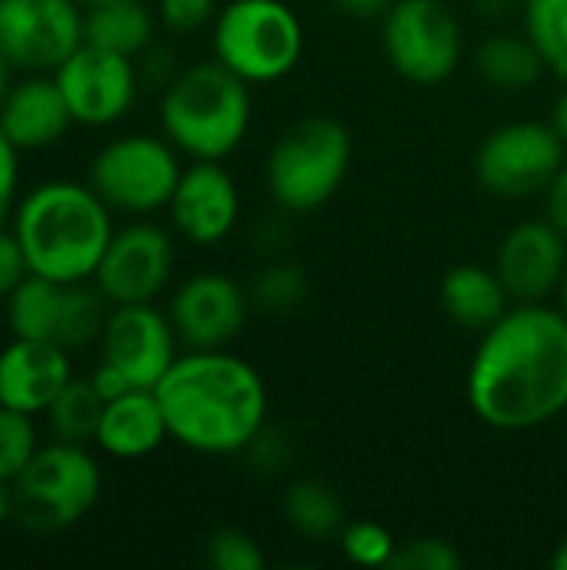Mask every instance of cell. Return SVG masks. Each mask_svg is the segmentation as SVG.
I'll list each match as a JSON object with an SVG mask.
<instances>
[{
	"mask_svg": "<svg viewBox=\"0 0 567 570\" xmlns=\"http://www.w3.org/2000/svg\"><path fill=\"white\" fill-rule=\"evenodd\" d=\"M468 404L495 431H535L567 411V317L558 304H511L475 347Z\"/></svg>",
	"mask_w": 567,
	"mask_h": 570,
	"instance_id": "cell-1",
	"label": "cell"
},
{
	"mask_svg": "<svg viewBox=\"0 0 567 570\" xmlns=\"http://www.w3.org/2000/svg\"><path fill=\"white\" fill-rule=\"evenodd\" d=\"M154 391L170 441L194 454H244L267 428V384L254 364L227 347L184 351Z\"/></svg>",
	"mask_w": 567,
	"mask_h": 570,
	"instance_id": "cell-2",
	"label": "cell"
},
{
	"mask_svg": "<svg viewBox=\"0 0 567 570\" xmlns=\"http://www.w3.org/2000/svg\"><path fill=\"white\" fill-rule=\"evenodd\" d=\"M110 207L90 184L47 180L23 194L13 210V234L30 274L53 281H90L110 237Z\"/></svg>",
	"mask_w": 567,
	"mask_h": 570,
	"instance_id": "cell-3",
	"label": "cell"
},
{
	"mask_svg": "<svg viewBox=\"0 0 567 570\" xmlns=\"http://www.w3.org/2000/svg\"><path fill=\"white\" fill-rule=\"evenodd\" d=\"M251 117V83L217 57L177 70L160 94L164 137L190 160L231 157L244 144Z\"/></svg>",
	"mask_w": 567,
	"mask_h": 570,
	"instance_id": "cell-4",
	"label": "cell"
},
{
	"mask_svg": "<svg viewBox=\"0 0 567 570\" xmlns=\"http://www.w3.org/2000/svg\"><path fill=\"white\" fill-rule=\"evenodd\" d=\"M351 160L354 140L338 117H304L291 124L267 154V194L287 214L321 210L344 187Z\"/></svg>",
	"mask_w": 567,
	"mask_h": 570,
	"instance_id": "cell-5",
	"label": "cell"
},
{
	"mask_svg": "<svg viewBox=\"0 0 567 570\" xmlns=\"http://www.w3.org/2000/svg\"><path fill=\"white\" fill-rule=\"evenodd\" d=\"M214 57L241 80L277 83L304 57V23L284 0H231L211 30Z\"/></svg>",
	"mask_w": 567,
	"mask_h": 570,
	"instance_id": "cell-6",
	"label": "cell"
},
{
	"mask_svg": "<svg viewBox=\"0 0 567 570\" xmlns=\"http://www.w3.org/2000/svg\"><path fill=\"white\" fill-rule=\"evenodd\" d=\"M13 488V518L40 534L80 524L100 501L104 474L87 444H40Z\"/></svg>",
	"mask_w": 567,
	"mask_h": 570,
	"instance_id": "cell-7",
	"label": "cell"
},
{
	"mask_svg": "<svg viewBox=\"0 0 567 570\" xmlns=\"http://www.w3.org/2000/svg\"><path fill=\"white\" fill-rule=\"evenodd\" d=\"M97 347H100V361L90 381L107 401L137 387L154 391L160 377L170 371V364L180 357L177 331L167 311L154 304L110 307Z\"/></svg>",
	"mask_w": 567,
	"mask_h": 570,
	"instance_id": "cell-8",
	"label": "cell"
},
{
	"mask_svg": "<svg viewBox=\"0 0 567 570\" xmlns=\"http://www.w3.org/2000/svg\"><path fill=\"white\" fill-rule=\"evenodd\" d=\"M180 174V150L167 137L124 134L94 154L87 184L110 210L147 217L167 210Z\"/></svg>",
	"mask_w": 567,
	"mask_h": 570,
	"instance_id": "cell-9",
	"label": "cell"
},
{
	"mask_svg": "<svg viewBox=\"0 0 567 570\" xmlns=\"http://www.w3.org/2000/svg\"><path fill=\"white\" fill-rule=\"evenodd\" d=\"M3 311L13 337L47 341L74 354L100 341L110 301L94 281H53L27 274L3 301Z\"/></svg>",
	"mask_w": 567,
	"mask_h": 570,
	"instance_id": "cell-10",
	"label": "cell"
},
{
	"mask_svg": "<svg viewBox=\"0 0 567 570\" xmlns=\"http://www.w3.org/2000/svg\"><path fill=\"white\" fill-rule=\"evenodd\" d=\"M381 47L398 77L434 87L458 70L465 33L444 0H394L381 17Z\"/></svg>",
	"mask_w": 567,
	"mask_h": 570,
	"instance_id": "cell-11",
	"label": "cell"
},
{
	"mask_svg": "<svg viewBox=\"0 0 567 570\" xmlns=\"http://www.w3.org/2000/svg\"><path fill=\"white\" fill-rule=\"evenodd\" d=\"M565 157L567 144L548 120H511L478 144L475 177L498 200H531L551 187Z\"/></svg>",
	"mask_w": 567,
	"mask_h": 570,
	"instance_id": "cell-12",
	"label": "cell"
},
{
	"mask_svg": "<svg viewBox=\"0 0 567 570\" xmlns=\"http://www.w3.org/2000/svg\"><path fill=\"white\" fill-rule=\"evenodd\" d=\"M84 43L77 0H0V53L20 73H53Z\"/></svg>",
	"mask_w": 567,
	"mask_h": 570,
	"instance_id": "cell-13",
	"label": "cell"
},
{
	"mask_svg": "<svg viewBox=\"0 0 567 570\" xmlns=\"http://www.w3.org/2000/svg\"><path fill=\"white\" fill-rule=\"evenodd\" d=\"M53 80L70 107L74 124L84 127H110L117 124L137 100L140 70L134 57L80 43L57 70Z\"/></svg>",
	"mask_w": 567,
	"mask_h": 570,
	"instance_id": "cell-14",
	"label": "cell"
},
{
	"mask_svg": "<svg viewBox=\"0 0 567 570\" xmlns=\"http://www.w3.org/2000/svg\"><path fill=\"white\" fill-rule=\"evenodd\" d=\"M177 250L164 227L157 224H127L124 230H114L97 271L94 284L110 301V307L120 304H154L170 277H174Z\"/></svg>",
	"mask_w": 567,
	"mask_h": 570,
	"instance_id": "cell-15",
	"label": "cell"
},
{
	"mask_svg": "<svg viewBox=\"0 0 567 570\" xmlns=\"http://www.w3.org/2000/svg\"><path fill=\"white\" fill-rule=\"evenodd\" d=\"M251 311L247 287L224 271L190 274L167 301V317L187 351L227 347L244 331Z\"/></svg>",
	"mask_w": 567,
	"mask_h": 570,
	"instance_id": "cell-16",
	"label": "cell"
},
{
	"mask_svg": "<svg viewBox=\"0 0 567 570\" xmlns=\"http://www.w3.org/2000/svg\"><path fill=\"white\" fill-rule=\"evenodd\" d=\"M174 230L197 247H214L241 224V190L224 160H194L184 167L167 204Z\"/></svg>",
	"mask_w": 567,
	"mask_h": 570,
	"instance_id": "cell-17",
	"label": "cell"
},
{
	"mask_svg": "<svg viewBox=\"0 0 567 570\" xmlns=\"http://www.w3.org/2000/svg\"><path fill=\"white\" fill-rule=\"evenodd\" d=\"M565 267L567 237L548 217L515 224L501 237L495 257V271L515 304H541L548 297H558Z\"/></svg>",
	"mask_w": 567,
	"mask_h": 570,
	"instance_id": "cell-18",
	"label": "cell"
},
{
	"mask_svg": "<svg viewBox=\"0 0 567 570\" xmlns=\"http://www.w3.org/2000/svg\"><path fill=\"white\" fill-rule=\"evenodd\" d=\"M74 377L70 351L33 341L13 337L0 351V404L23 411V414H47L60 387Z\"/></svg>",
	"mask_w": 567,
	"mask_h": 570,
	"instance_id": "cell-19",
	"label": "cell"
},
{
	"mask_svg": "<svg viewBox=\"0 0 567 570\" xmlns=\"http://www.w3.org/2000/svg\"><path fill=\"white\" fill-rule=\"evenodd\" d=\"M70 124L74 117L53 73H27L20 83H10L0 104V130L17 150L53 147Z\"/></svg>",
	"mask_w": 567,
	"mask_h": 570,
	"instance_id": "cell-20",
	"label": "cell"
},
{
	"mask_svg": "<svg viewBox=\"0 0 567 570\" xmlns=\"http://www.w3.org/2000/svg\"><path fill=\"white\" fill-rule=\"evenodd\" d=\"M164 441H170V431H167V417L157 401V391L137 387L104 404V417H100L94 444L107 458L137 461V458L154 454Z\"/></svg>",
	"mask_w": 567,
	"mask_h": 570,
	"instance_id": "cell-21",
	"label": "cell"
},
{
	"mask_svg": "<svg viewBox=\"0 0 567 570\" xmlns=\"http://www.w3.org/2000/svg\"><path fill=\"white\" fill-rule=\"evenodd\" d=\"M441 311L448 314V321H454L465 331L485 334L491 324H498L508 311H511V294L501 284L495 264H458L441 277V291H438Z\"/></svg>",
	"mask_w": 567,
	"mask_h": 570,
	"instance_id": "cell-22",
	"label": "cell"
},
{
	"mask_svg": "<svg viewBox=\"0 0 567 570\" xmlns=\"http://www.w3.org/2000/svg\"><path fill=\"white\" fill-rule=\"evenodd\" d=\"M475 70L488 87L505 94L531 90L548 73L538 47L525 30H498L481 40V47L475 50Z\"/></svg>",
	"mask_w": 567,
	"mask_h": 570,
	"instance_id": "cell-23",
	"label": "cell"
},
{
	"mask_svg": "<svg viewBox=\"0 0 567 570\" xmlns=\"http://www.w3.org/2000/svg\"><path fill=\"white\" fill-rule=\"evenodd\" d=\"M157 20L140 0H114V3H97L84 7V43L124 53V57H140L154 43Z\"/></svg>",
	"mask_w": 567,
	"mask_h": 570,
	"instance_id": "cell-24",
	"label": "cell"
},
{
	"mask_svg": "<svg viewBox=\"0 0 567 570\" xmlns=\"http://www.w3.org/2000/svg\"><path fill=\"white\" fill-rule=\"evenodd\" d=\"M284 521L291 524V531H297L307 541H328L338 538L341 528L348 524L344 518V504L341 498L317 478H301L284 491L281 501Z\"/></svg>",
	"mask_w": 567,
	"mask_h": 570,
	"instance_id": "cell-25",
	"label": "cell"
},
{
	"mask_svg": "<svg viewBox=\"0 0 567 570\" xmlns=\"http://www.w3.org/2000/svg\"><path fill=\"white\" fill-rule=\"evenodd\" d=\"M104 404L107 397L97 391L90 377H70L53 397V404L47 407V424L57 441L94 444L100 417H104Z\"/></svg>",
	"mask_w": 567,
	"mask_h": 570,
	"instance_id": "cell-26",
	"label": "cell"
},
{
	"mask_svg": "<svg viewBox=\"0 0 567 570\" xmlns=\"http://www.w3.org/2000/svg\"><path fill=\"white\" fill-rule=\"evenodd\" d=\"M518 17L548 73L567 80V0H525Z\"/></svg>",
	"mask_w": 567,
	"mask_h": 570,
	"instance_id": "cell-27",
	"label": "cell"
},
{
	"mask_svg": "<svg viewBox=\"0 0 567 570\" xmlns=\"http://www.w3.org/2000/svg\"><path fill=\"white\" fill-rule=\"evenodd\" d=\"M251 304L264 314H291L307 301V274L294 264L274 261L247 284Z\"/></svg>",
	"mask_w": 567,
	"mask_h": 570,
	"instance_id": "cell-28",
	"label": "cell"
},
{
	"mask_svg": "<svg viewBox=\"0 0 567 570\" xmlns=\"http://www.w3.org/2000/svg\"><path fill=\"white\" fill-rule=\"evenodd\" d=\"M37 451H40V441H37L33 414L0 404V478L13 484Z\"/></svg>",
	"mask_w": 567,
	"mask_h": 570,
	"instance_id": "cell-29",
	"label": "cell"
},
{
	"mask_svg": "<svg viewBox=\"0 0 567 570\" xmlns=\"http://www.w3.org/2000/svg\"><path fill=\"white\" fill-rule=\"evenodd\" d=\"M338 541H341V554L358 568H391L398 554L394 534L378 521H348Z\"/></svg>",
	"mask_w": 567,
	"mask_h": 570,
	"instance_id": "cell-30",
	"label": "cell"
},
{
	"mask_svg": "<svg viewBox=\"0 0 567 570\" xmlns=\"http://www.w3.org/2000/svg\"><path fill=\"white\" fill-rule=\"evenodd\" d=\"M204 554L207 564L217 570H264L267 568V554L257 544V538H251L241 528H217L207 541H204Z\"/></svg>",
	"mask_w": 567,
	"mask_h": 570,
	"instance_id": "cell-31",
	"label": "cell"
},
{
	"mask_svg": "<svg viewBox=\"0 0 567 570\" xmlns=\"http://www.w3.org/2000/svg\"><path fill=\"white\" fill-rule=\"evenodd\" d=\"M391 568L398 570H458L461 568V554L454 544L441 541V538H414L398 544V554L391 561Z\"/></svg>",
	"mask_w": 567,
	"mask_h": 570,
	"instance_id": "cell-32",
	"label": "cell"
},
{
	"mask_svg": "<svg viewBox=\"0 0 567 570\" xmlns=\"http://www.w3.org/2000/svg\"><path fill=\"white\" fill-rule=\"evenodd\" d=\"M217 0H160L157 17L170 33H194L204 23H214L217 17Z\"/></svg>",
	"mask_w": 567,
	"mask_h": 570,
	"instance_id": "cell-33",
	"label": "cell"
},
{
	"mask_svg": "<svg viewBox=\"0 0 567 570\" xmlns=\"http://www.w3.org/2000/svg\"><path fill=\"white\" fill-rule=\"evenodd\" d=\"M247 458H251V464L257 468V471H264V474H277V471H284L287 468V458H291V448H287V438L277 431V428H264L254 441H251V448L244 451Z\"/></svg>",
	"mask_w": 567,
	"mask_h": 570,
	"instance_id": "cell-34",
	"label": "cell"
},
{
	"mask_svg": "<svg viewBox=\"0 0 567 570\" xmlns=\"http://www.w3.org/2000/svg\"><path fill=\"white\" fill-rule=\"evenodd\" d=\"M27 274H30V267H27L23 247L13 234V227L7 224V227H0V301H7Z\"/></svg>",
	"mask_w": 567,
	"mask_h": 570,
	"instance_id": "cell-35",
	"label": "cell"
},
{
	"mask_svg": "<svg viewBox=\"0 0 567 570\" xmlns=\"http://www.w3.org/2000/svg\"><path fill=\"white\" fill-rule=\"evenodd\" d=\"M17 187H20V150L0 130V227L13 220Z\"/></svg>",
	"mask_w": 567,
	"mask_h": 570,
	"instance_id": "cell-36",
	"label": "cell"
},
{
	"mask_svg": "<svg viewBox=\"0 0 567 570\" xmlns=\"http://www.w3.org/2000/svg\"><path fill=\"white\" fill-rule=\"evenodd\" d=\"M545 217L567 237V157L561 170L555 174L551 187L545 190Z\"/></svg>",
	"mask_w": 567,
	"mask_h": 570,
	"instance_id": "cell-37",
	"label": "cell"
},
{
	"mask_svg": "<svg viewBox=\"0 0 567 570\" xmlns=\"http://www.w3.org/2000/svg\"><path fill=\"white\" fill-rule=\"evenodd\" d=\"M328 3L351 20H381L394 0H328Z\"/></svg>",
	"mask_w": 567,
	"mask_h": 570,
	"instance_id": "cell-38",
	"label": "cell"
},
{
	"mask_svg": "<svg viewBox=\"0 0 567 570\" xmlns=\"http://www.w3.org/2000/svg\"><path fill=\"white\" fill-rule=\"evenodd\" d=\"M475 10L481 17H491V20H501V17H511V13H521L525 0H471Z\"/></svg>",
	"mask_w": 567,
	"mask_h": 570,
	"instance_id": "cell-39",
	"label": "cell"
},
{
	"mask_svg": "<svg viewBox=\"0 0 567 570\" xmlns=\"http://www.w3.org/2000/svg\"><path fill=\"white\" fill-rule=\"evenodd\" d=\"M548 124L558 130V137L567 144V80L561 83V90L555 94L551 100V114H548Z\"/></svg>",
	"mask_w": 567,
	"mask_h": 570,
	"instance_id": "cell-40",
	"label": "cell"
},
{
	"mask_svg": "<svg viewBox=\"0 0 567 570\" xmlns=\"http://www.w3.org/2000/svg\"><path fill=\"white\" fill-rule=\"evenodd\" d=\"M10 518H13V488H10V481L0 478V528H3Z\"/></svg>",
	"mask_w": 567,
	"mask_h": 570,
	"instance_id": "cell-41",
	"label": "cell"
},
{
	"mask_svg": "<svg viewBox=\"0 0 567 570\" xmlns=\"http://www.w3.org/2000/svg\"><path fill=\"white\" fill-rule=\"evenodd\" d=\"M551 568L567 570V538H561V541L555 544V554H551Z\"/></svg>",
	"mask_w": 567,
	"mask_h": 570,
	"instance_id": "cell-42",
	"label": "cell"
},
{
	"mask_svg": "<svg viewBox=\"0 0 567 570\" xmlns=\"http://www.w3.org/2000/svg\"><path fill=\"white\" fill-rule=\"evenodd\" d=\"M10 63H7V57L0 53V104H3V97H7V90H10Z\"/></svg>",
	"mask_w": 567,
	"mask_h": 570,
	"instance_id": "cell-43",
	"label": "cell"
},
{
	"mask_svg": "<svg viewBox=\"0 0 567 570\" xmlns=\"http://www.w3.org/2000/svg\"><path fill=\"white\" fill-rule=\"evenodd\" d=\"M558 311L567 317V267H565V277H561V287H558Z\"/></svg>",
	"mask_w": 567,
	"mask_h": 570,
	"instance_id": "cell-44",
	"label": "cell"
},
{
	"mask_svg": "<svg viewBox=\"0 0 567 570\" xmlns=\"http://www.w3.org/2000/svg\"><path fill=\"white\" fill-rule=\"evenodd\" d=\"M80 7H97V3H114V0H77Z\"/></svg>",
	"mask_w": 567,
	"mask_h": 570,
	"instance_id": "cell-45",
	"label": "cell"
}]
</instances>
